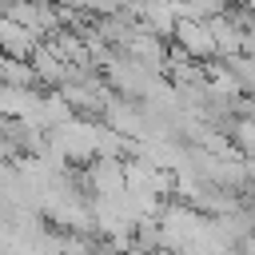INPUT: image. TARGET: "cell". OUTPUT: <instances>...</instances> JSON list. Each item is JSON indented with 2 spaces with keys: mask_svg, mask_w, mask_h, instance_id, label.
<instances>
[{
  "mask_svg": "<svg viewBox=\"0 0 255 255\" xmlns=\"http://www.w3.org/2000/svg\"><path fill=\"white\" fill-rule=\"evenodd\" d=\"M171 36H175V52L183 60H191V64H211L215 60V40H211L207 20H175Z\"/></svg>",
  "mask_w": 255,
  "mask_h": 255,
  "instance_id": "obj_1",
  "label": "cell"
},
{
  "mask_svg": "<svg viewBox=\"0 0 255 255\" xmlns=\"http://www.w3.org/2000/svg\"><path fill=\"white\" fill-rule=\"evenodd\" d=\"M116 112H120V100H108V120H116ZM124 124H128L124 131H139V116H135V112H131Z\"/></svg>",
  "mask_w": 255,
  "mask_h": 255,
  "instance_id": "obj_2",
  "label": "cell"
},
{
  "mask_svg": "<svg viewBox=\"0 0 255 255\" xmlns=\"http://www.w3.org/2000/svg\"><path fill=\"white\" fill-rule=\"evenodd\" d=\"M155 255H179V251H155Z\"/></svg>",
  "mask_w": 255,
  "mask_h": 255,
  "instance_id": "obj_3",
  "label": "cell"
}]
</instances>
